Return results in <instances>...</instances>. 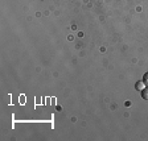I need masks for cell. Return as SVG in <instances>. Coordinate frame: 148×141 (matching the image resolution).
<instances>
[{
    "label": "cell",
    "mask_w": 148,
    "mask_h": 141,
    "mask_svg": "<svg viewBox=\"0 0 148 141\" xmlns=\"http://www.w3.org/2000/svg\"><path fill=\"white\" fill-rule=\"evenodd\" d=\"M142 98L144 100H148V86H145L144 89L142 90Z\"/></svg>",
    "instance_id": "6da1fadb"
},
{
    "label": "cell",
    "mask_w": 148,
    "mask_h": 141,
    "mask_svg": "<svg viewBox=\"0 0 148 141\" xmlns=\"http://www.w3.org/2000/svg\"><path fill=\"white\" fill-rule=\"evenodd\" d=\"M144 86H145V84H144L143 82H138V83H136V90H139V91H142V90L144 89Z\"/></svg>",
    "instance_id": "7a4b0ae2"
},
{
    "label": "cell",
    "mask_w": 148,
    "mask_h": 141,
    "mask_svg": "<svg viewBox=\"0 0 148 141\" xmlns=\"http://www.w3.org/2000/svg\"><path fill=\"white\" fill-rule=\"evenodd\" d=\"M143 83H144L145 86H148V73H145L143 75Z\"/></svg>",
    "instance_id": "3957f363"
}]
</instances>
